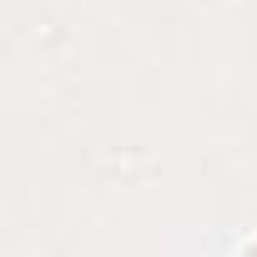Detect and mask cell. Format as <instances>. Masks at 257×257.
Listing matches in <instances>:
<instances>
[{"label":"cell","mask_w":257,"mask_h":257,"mask_svg":"<svg viewBox=\"0 0 257 257\" xmlns=\"http://www.w3.org/2000/svg\"><path fill=\"white\" fill-rule=\"evenodd\" d=\"M242 257H257V242H252V247H247V252H242Z\"/></svg>","instance_id":"obj_1"}]
</instances>
